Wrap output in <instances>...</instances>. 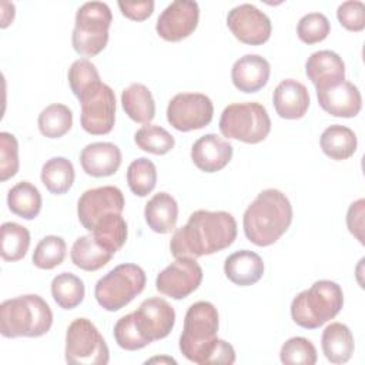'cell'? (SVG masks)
I'll return each instance as SVG.
<instances>
[{"label":"cell","instance_id":"obj_15","mask_svg":"<svg viewBox=\"0 0 365 365\" xmlns=\"http://www.w3.org/2000/svg\"><path fill=\"white\" fill-rule=\"evenodd\" d=\"M200 7L192 0L170 3L157 19V34L167 41H180L188 37L198 26Z\"/></svg>","mask_w":365,"mask_h":365},{"label":"cell","instance_id":"obj_29","mask_svg":"<svg viewBox=\"0 0 365 365\" xmlns=\"http://www.w3.org/2000/svg\"><path fill=\"white\" fill-rule=\"evenodd\" d=\"M9 210L24 220H33L41 210V194L29 181H20L7 192Z\"/></svg>","mask_w":365,"mask_h":365},{"label":"cell","instance_id":"obj_7","mask_svg":"<svg viewBox=\"0 0 365 365\" xmlns=\"http://www.w3.org/2000/svg\"><path fill=\"white\" fill-rule=\"evenodd\" d=\"M218 127L227 138L257 144L268 137L271 120L267 108L259 103H234L221 113Z\"/></svg>","mask_w":365,"mask_h":365},{"label":"cell","instance_id":"obj_36","mask_svg":"<svg viewBox=\"0 0 365 365\" xmlns=\"http://www.w3.org/2000/svg\"><path fill=\"white\" fill-rule=\"evenodd\" d=\"M134 143L143 151L163 155L174 148L175 140L165 128L148 123L135 131Z\"/></svg>","mask_w":365,"mask_h":365},{"label":"cell","instance_id":"obj_22","mask_svg":"<svg viewBox=\"0 0 365 365\" xmlns=\"http://www.w3.org/2000/svg\"><path fill=\"white\" fill-rule=\"evenodd\" d=\"M269 63L258 54L240 57L231 68V80L235 88L242 93H257L269 78Z\"/></svg>","mask_w":365,"mask_h":365},{"label":"cell","instance_id":"obj_35","mask_svg":"<svg viewBox=\"0 0 365 365\" xmlns=\"http://www.w3.org/2000/svg\"><path fill=\"white\" fill-rule=\"evenodd\" d=\"M127 184L133 194L138 197L148 195L157 184V168L154 163L145 157H140L127 168Z\"/></svg>","mask_w":365,"mask_h":365},{"label":"cell","instance_id":"obj_42","mask_svg":"<svg viewBox=\"0 0 365 365\" xmlns=\"http://www.w3.org/2000/svg\"><path fill=\"white\" fill-rule=\"evenodd\" d=\"M19 171V143L10 133H0V180L6 181Z\"/></svg>","mask_w":365,"mask_h":365},{"label":"cell","instance_id":"obj_26","mask_svg":"<svg viewBox=\"0 0 365 365\" xmlns=\"http://www.w3.org/2000/svg\"><path fill=\"white\" fill-rule=\"evenodd\" d=\"M121 106L135 123L148 124L155 115V103L151 91L141 83H133L121 93Z\"/></svg>","mask_w":365,"mask_h":365},{"label":"cell","instance_id":"obj_2","mask_svg":"<svg viewBox=\"0 0 365 365\" xmlns=\"http://www.w3.org/2000/svg\"><path fill=\"white\" fill-rule=\"evenodd\" d=\"M218 311L208 301L190 305L184 318V329L180 335V351L191 362L234 364L235 351L231 344L217 336Z\"/></svg>","mask_w":365,"mask_h":365},{"label":"cell","instance_id":"obj_43","mask_svg":"<svg viewBox=\"0 0 365 365\" xmlns=\"http://www.w3.org/2000/svg\"><path fill=\"white\" fill-rule=\"evenodd\" d=\"M336 17L346 30L362 31L365 29V4L359 0L344 1L338 6Z\"/></svg>","mask_w":365,"mask_h":365},{"label":"cell","instance_id":"obj_33","mask_svg":"<svg viewBox=\"0 0 365 365\" xmlns=\"http://www.w3.org/2000/svg\"><path fill=\"white\" fill-rule=\"evenodd\" d=\"M84 282L71 272H61L51 281V295L63 309H73L84 299Z\"/></svg>","mask_w":365,"mask_h":365},{"label":"cell","instance_id":"obj_4","mask_svg":"<svg viewBox=\"0 0 365 365\" xmlns=\"http://www.w3.org/2000/svg\"><path fill=\"white\" fill-rule=\"evenodd\" d=\"M51 324L53 312L40 295H20L0 305V332L6 338H37L47 334Z\"/></svg>","mask_w":365,"mask_h":365},{"label":"cell","instance_id":"obj_28","mask_svg":"<svg viewBox=\"0 0 365 365\" xmlns=\"http://www.w3.org/2000/svg\"><path fill=\"white\" fill-rule=\"evenodd\" d=\"M70 258L73 264L84 271H97L103 268L110 259L113 254L104 250L94 238L93 234L78 237L70 251Z\"/></svg>","mask_w":365,"mask_h":365},{"label":"cell","instance_id":"obj_30","mask_svg":"<svg viewBox=\"0 0 365 365\" xmlns=\"http://www.w3.org/2000/svg\"><path fill=\"white\" fill-rule=\"evenodd\" d=\"M91 234L110 254H115L127 240V222L121 214H108L97 221Z\"/></svg>","mask_w":365,"mask_h":365},{"label":"cell","instance_id":"obj_41","mask_svg":"<svg viewBox=\"0 0 365 365\" xmlns=\"http://www.w3.org/2000/svg\"><path fill=\"white\" fill-rule=\"evenodd\" d=\"M114 338H115L117 345L125 351H137V349H141L148 345V342L141 335V332L135 324L134 312L121 317L115 322Z\"/></svg>","mask_w":365,"mask_h":365},{"label":"cell","instance_id":"obj_37","mask_svg":"<svg viewBox=\"0 0 365 365\" xmlns=\"http://www.w3.org/2000/svg\"><path fill=\"white\" fill-rule=\"evenodd\" d=\"M66 252L67 245L61 237L47 235L36 245L31 259L40 269H53L64 261Z\"/></svg>","mask_w":365,"mask_h":365},{"label":"cell","instance_id":"obj_31","mask_svg":"<svg viewBox=\"0 0 365 365\" xmlns=\"http://www.w3.org/2000/svg\"><path fill=\"white\" fill-rule=\"evenodd\" d=\"M74 167L66 157H53L47 160L41 168V182L56 195L67 192L74 182Z\"/></svg>","mask_w":365,"mask_h":365},{"label":"cell","instance_id":"obj_23","mask_svg":"<svg viewBox=\"0 0 365 365\" xmlns=\"http://www.w3.org/2000/svg\"><path fill=\"white\" fill-rule=\"evenodd\" d=\"M225 277L235 285L248 287L258 282L264 275L262 258L250 250H240L225 258Z\"/></svg>","mask_w":365,"mask_h":365},{"label":"cell","instance_id":"obj_25","mask_svg":"<svg viewBox=\"0 0 365 365\" xmlns=\"http://www.w3.org/2000/svg\"><path fill=\"white\" fill-rule=\"evenodd\" d=\"M321 346L329 362L345 364L351 359L355 349L354 335L345 324L332 322L322 332Z\"/></svg>","mask_w":365,"mask_h":365},{"label":"cell","instance_id":"obj_3","mask_svg":"<svg viewBox=\"0 0 365 365\" xmlns=\"http://www.w3.org/2000/svg\"><path fill=\"white\" fill-rule=\"evenodd\" d=\"M292 222V205L288 197L275 188L261 191L247 207L242 218L247 240L268 247L279 240Z\"/></svg>","mask_w":365,"mask_h":365},{"label":"cell","instance_id":"obj_13","mask_svg":"<svg viewBox=\"0 0 365 365\" xmlns=\"http://www.w3.org/2000/svg\"><path fill=\"white\" fill-rule=\"evenodd\" d=\"M124 210V195L114 185H104L87 190L77 202V215L87 231H93L97 221L108 214H121Z\"/></svg>","mask_w":365,"mask_h":365},{"label":"cell","instance_id":"obj_1","mask_svg":"<svg viewBox=\"0 0 365 365\" xmlns=\"http://www.w3.org/2000/svg\"><path fill=\"white\" fill-rule=\"evenodd\" d=\"M235 238L237 221L230 212L198 210L175 230L170 250L175 258H200L228 248Z\"/></svg>","mask_w":365,"mask_h":365},{"label":"cell","instance_id":"obj_45","mask_svg":"<svg viewBox=\"0 0 365 365\" xmlns=\"http://www.w3.org/2000/svg\"><path fill=\"white\" fill-rule=\"evenodd\" d=\"M121 14L134 21H143L148 19L154 11V1H118Z\"/></svg>","mask_w":365,"mask_h":365},{"label":"cell","instance_id":"obj_39","mask_svg":"<svg viewBox=\"0 0 365 365\" xmlns=\"http://www.w3.org/2000/svg\"><path fill=\"white\" fill-rule=\"evenodd\" d=\"M331 24L322 13H308L297 24V34L305 44H315L325 40L329 34Z\"/></svg>","mask_w":365,"mask_h":365},{"label":"cell","instance_id":"obj_44","mask_svg":"<svg viewBox=\"0 0 365 365\" xmlns=\"http://www.w3.org/2000/svg\"><path fill=\"white\" fill-rule=\"evenodd\" d=\"M364 205L365 200L359 198L358 201L352 202L346 212V225L349 232L361 242L364 244Z\"/></svg>","mask_w":365,"mask_h":365},{"label":"cell","instance_id":"obj_18","mask_svg":"<svg viewBox=\"0 0 365 365\" xmlns=\"http://www.w3.org/2000/svg\"><path fill=\"white\" fill-rule=\"evenodd\" d=\"M231 158L232 145L212 133L200 137L191 148L192 163L204 173H217L222 170Z\"/></svg>","mask_w":365,"mask_h":365},{"label":"cell","instance_id":"obj_9","mask_svg":"<svg viewBox=\"0 0 365 365\" xmlns=\"http://www.w3.org/2000/svg\"><path fill=\"white\" fill-rule=\"evenodd\" d=\"M66 361L80 365H106L110 361L108 346L87 318L74 319L66 332Z\"/></svg>","mask_w":365,"mask_h":365},{"label":"cell","instance_id":"obj_27","mask_svg":"<svg viewBox=\"0 0 365 365\" xmlns=\"http://www.w3.org/2000/svg\"><path fill=\"white\" fill-rule=\"evenodd\" d=\"M319 144L327 157L342 161L354 155L358 141L355 133L349 127L332 124L327 127L321 134Z\"/></svg>","mask_w":365,"mask_h":365},{"label":"cell","instance_id":"obj_34","mask_svg":"<svg viewBox=\"0 0 365 365\" xmlns=\"http://www.w3.org/2000/svg\"><path fill=\"white\" fill-rule=\"evenodd\" d=\"M38 130L47 138H60L73 125V113L64 104H50L38 114Z\"/></svg>","mask_w":365,"mask_h":365},{"label":"cell","instance_id":"obj_40","mask_svg":"<svg viewBox=\"0 0 365 365\" xmlns=\"http://www.w3.org/2000/svg\"><path fill=\"white\" fill-rule=\"evenodd\" d=\"M68 84L73 94L78 98L93 84L101 81L96 66L87 58L76 60L68 68Z\"/></svg>","mask_w":365,"mask_h":365},{"label":"cell","instance_id":"obj_10","mask_svg":"<svg viewBox=\"0 0 365 365\" xmlns=\"http://www.w3.org/2000/svg\"><path fill=\"white\" fill-rule=\"evenodd\" d=\"M81 106L80 123L93 135L108 134L115 121V94L110 86L98 81L78 97Z\"/></svg>","mask_w":365,"mask_h":365},{"label":"cell","instance_id":"obj_32","mask_svg":"<svg viewBox=\"0 0 365 365\" xmlns=\"http://www.w3.org/2000/svg\"><path fill=\"white\" fill-rule=\"evenodd\" d=\"M0 255L4 261L14 262L21 259L30 247V232L17 222H4L0 227Z\"/></svg>","mask_w":365,"mask_h":365},{"label":"cell","instance_id":"obj_6","mask_svg":"<svg viewBox=\"0 0 365 365\" xmlns=\"http://www.w3.org/2000/svg\"><path fill=\"white\" fill-rule=\"evenodd\" d=\"M111 21L113 14L106 3L87 1L80 6L71 34L73 48L84 57L97 56L107 46Z\"/></svg>","mask_w":365,"mask_h":365},{"label":"cell","instance_id":"obj_14","mask_svg":"<svg viewBox=\"0 0 365 365\" xmlns=\"http://www.w3.org/2000/svg\"><path fill=\"white\" fill-rule=\"evenodd\" d=\"M227 26L237 40L250 46L264 44L272 30L269 17L250 3L231 9L227 16Z\"/></svg>","mask_w":365,"mask_h":365},{"label":"cell","instance_id":"obj_20","mask_svg":"<svg viewBox=\"0 0 365 365\" xmlns=\"http://www.w3.org/2000/svg\"><path fill=\"white\" fill-rule=\"evenodd\" d=\"M305 73L315 88L319 90L345 80V63L335 51L319 50L308 57Z\"/></svg>","mask_w":365,"mask_h":365},{"label":"cell","instance_id":"obj_12","mask_svg":"<svg viewBox=\"0 0 365 365\" xmlns=\"http://www.w3.org/2000/svg\"><path fill=\"white\" fill-rule=\"evenodd\" d=\"M202 275V268L195 258H175L157 275L155 288L173 299H184L200 287Z\"/></svg>","mask_w":365,"mask_h":365},{"label":"cell","instance_id":"obj_46","mask_svg":"<svg viewBox=\"0 0 365 365\" xmlns=\"http://www.w3.org/2000/svg\"><path fill=\"white\" fill-rule=\"evenodd\" d=\"M1 29H6L14 19V7H11L9 11L6 10V6L1 3Z\"/></svg>","mask_w":365,"mask_h":365},{"label":"cell","instance_id":"obj_16","mask_svg":"<svg viewBox=\"0 0 365 365\" xmlns=\"http://www.w3.org/2000/svg\"><path fill=\"white\" fill-rule=\"evenodd\" d=\"M135 324L148 344L165 338L175 324L174 308L163 298L144 299L134 311Z\"/></svg>","mask_w":365,"mask_h":365},{"label":"cell","instance_id":"obj_5","mask_svg":"<svg viewBox=\"0 0 365 365\" xmlns=\"http://www.w3.org/2000/svg\"><path fill=\"white\" fill-rule=\"evenodd\" d=\"M342 305V288L334 281L319 279L292 299L291 318L301 328L315 329L335 318Z\"/></svg>","mask_w":365,"mask_h":365},{"label":"cell","instance_id":"obj_24","mask_svg":"<svg viewBox=\"0 0 365 365\" xmlns=\"http://www.w3.org/2000/svg\"><path fill=\"white\" fill-rule=\"evenodd\" d=\"M147 225L158 234L171 232L178 220V204L168 192L153 195L144 208Z\"/></svg>","mask_w":365,"mask_h":365},{"label":"cell","instance_id":"obj_19","mask_svg":"<svg viewBox=\"0 0 365 365\" xmlns=\"http://www.w3.org/2000/svg\"><path fill=\"white\" fill-rule=\"evenodd\" d=\"M80 164L86 174L91 177H108L120 168L121 151L113 143H91L81 150Z\"/></svg>","mask_w":365,"mask_h":365},{"label":"cell","instance_id":"obj_17","mask_svg":"<svg viewBox=\"0 0 365 365\" xmlns=\"http://www.w3.org/2000/svg\"><path fill=\"white\" fill-rule=\"evenodd\" d=\"M317 97L321 108L334 117H355L362 107V97L358 87L346 80L317 90Z\"/></svg>","mask_w":365,"mask_h":365},{"label":"cell","instance_id":"obj_21","mask_svg":"<svg viewBox=\"0 0 365 365\" xmlns=\"http://www.w3.org/2000/svg\"><path fill=\"white\" fill-rule=\"evenodd\" d=\"M272 101L281 118L298 120L308 111L309 94L302 83L294 78H285L275 87Z\"/></svg>","mask_w":365,"mask_h":365},{"label":"cell","instance_id":"obj_11","mask_svg":"<svg viewBox=\"0 0 365 365\" xmlns=\"http://www.w3.org/2000/svg\"><path fill=\"white\" fill-rule=\"evenodd\" d=\"M214 106L208 96L201 93L175 94L167 107V120L178 131H192L208 125Z\"/></svg>","mask_w":365,"mask_h":365},{"label":"cell","instance_id":"obj_47","mask_svg":"<svg viewBox=\"0 0 365 365\" xmlns=\"http://www.w3.org/2000/svg\"><path fill=\"white\" fill-rule=\"evenodd\" d=\"M151 364V362H173V364H175V361L173 359V358H151V359H148L147 361V364Z\"/></svg>","mask_w":365,"mask_h":365},{"label":"cell","instance_id":"obj_38","mask_svg":"<svg viewBox=\"0 0 365 365\" xmlns=\"http://www.w3.org/2000/svg\"><path fill=\"white\" fill-rule=\"evenodd\" d=\"M317 349L314 344L304 336H294L284 342L279 351V359L282 364H301L314 365L317 362Z\"/></svg>","mask_w":365,"mask_h":365},{"label":"cell","instance_id":"obj_8","mask_svg":"<svg viewBox=\"0 0 365 365\" xmlns=\"http://www.w3.org/2000/svg\"><path fill=\"white\" fill-rule=\"evenodd\" d=\"M145 272L135 264H120L101 277L94 287V297L101 308L114 312L128 305L145 287Z\"/></svg>","mask_w":365,"mask_h":365}]
</instances>
